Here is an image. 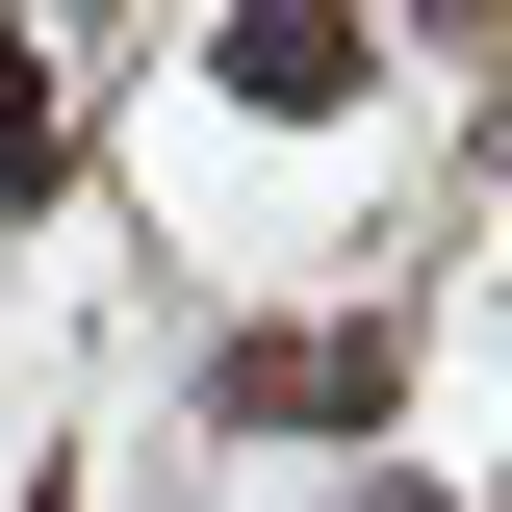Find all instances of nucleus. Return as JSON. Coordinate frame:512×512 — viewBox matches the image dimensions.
Listing matches in <instances>:
<instances>
[{
    "mask_svg": "<svg viewBox=\"0 0 512 512\" xmlns=\"http://www.w3.org/2000/svg\"><path fill=\"white\" fill-rule=\"evenodd\" d=\"M77 180V103H52V52H0V205H52Z\"/></svg>",
    "mask_w": 512,
    "mask_h": 512,
    "instance_id": "obj_2",
    "label": "nucleus"
},
{
    "mask_svg": "<svg viewBox=\"0 0 512 512\" xmlns=\"http://www.w3.org/2000/svg\"><path fill=\"white\" fill-rule=\"evenodd\" d=\"M384 384H410V308H308V333H231L205 410H231V436H359Z\"/></svg>",
    "mask_w": 512,
    "mask_h": 512,
    "instance_id": "obj_1",
    "label": "nucleus"
},
{
    "mask_svg": "<svg viewBox=\"0 0 512 512\" xmlns=\"http://www.w3.org/2000/svg\"><path fill=\"white\" fill-rule=\"evenodd\" d=\"M359 512H436V487H359Z\"/></svg>",
    "mask_w": 512,
    "mask_h": 512,
    "instance_id": "obj_3",
    "label": "nucleus"
}]
</instances>
